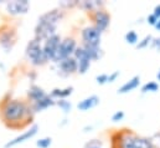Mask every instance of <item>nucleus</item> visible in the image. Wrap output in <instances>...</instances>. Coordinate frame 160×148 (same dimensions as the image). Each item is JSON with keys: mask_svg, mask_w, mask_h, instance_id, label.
<instances>
[{"mask_svg": "<svg viewBox=\"0 0 160 148\" xmlns=\"http://www.w3.org/2000/svg\"><path fill=\"white\" fill-rule=\"evenodd\" d=\"M35 112L28 101L11 98V92H8L0 102V118L9 128H21L32 123Z\"/></svg>", "mask_w": 160, "mask_h": 148, "instance_id": "1", "label": "nucleus"}, {"mask_svg": "<svg viewBox=\"0 0 160 148\" xmlns=\"http://www.w3.org/2000/svg\"><path fill=\"white\" fill-rule=\"evenodd\" d=\"M25 56L28 57V60L31 62L32 66H43L48 62V60L46 59L42 51L41 41L36 40L35 37L28 42L26 49H25Z\"/></svg>", "mask_w": 160, "mask_h": 148, "instance_id": "2", "label": "nucleus"}, {"mask_svg": "<svg viewBox=\"0 0 160 148\" xmlns=\"http://www.w3.org/2000/svg\"><path fill=\"white\" fill-rule=\"evenodd\" d=\"M77 41L71 36H67L65 39H62L61 44L58 45L56 52H55V56L52 59V62L53 64H58L60 61L67 59V57H71L73 56L76 49H77Z\"/></svg>", "mask_w": 160, "mask_h": 148, "instance_id": "3", "label": "nucleus"}, {"mask_svg": "<svg viewBox=\"0 0 160 148\" xmlns=\"http://www.w3.org/2000/svg\"><path fill=\"white\" fill-rule=\"evenodd\" d=\"M89 18H91V20L93 23V26L98 31H101L102 34L108 30V28L111 25V20H112L111 14L104 8L103 9H98L96 11L91 13L89 14Z\"/></svg>", "mask_w": 160, "mask_h": 148, "instance_id": "4", "label": "nucleus"}, {"mask_svg": "<svg viewBox=\"0 0 160 148\" xmlns=\"http://www.w3.org/2000/svg\"><path fill=\"white\" fill-rule=\"evenodd\" d=\"M18 40V33L16 29L4 26L0 30V46L5 52H10L16 44Z\"/></svg>", "mask_w": 160, "mask_h": 148, "instance_id": "5", "label": "nucleus"}, {"mask_svg": "<svg viewBox=\"0 0 160 148\" xmlns=\"http://www.w3.org/2000/svg\"><path fill=\"white\" fill-rule=\"evenodd\" d=\"M81 40L83 45H89V46H101V40H102V33L98 31L93 25H88L82 29L81 31Z\"/></svg>", "mask_w": 160, "mask_h": 148, "instance_id": "6", "label": "nucleus"}, {"mask_svg": "<svg viewBox=\"0 0 160 148\" xmlns=\"http://www.w3.org/2000/svg\"><path fill=\"white\" fill-rule=\"evenodd\" d=\"M73 57L76 59L77 61V74L84 75L88 72V70L91 69V65H92V60L89 59V56L87 55L84 47L82 45H78L75 54H73Z\"/></svg>", "mask_w": 160, "mask_h": 148, "instance_id": "7", "label": "nucleus"}, {"mask_svg": "<svg viewBox=\"0 0 160 148\" xmlns=\"http://www.w3.org/2000/svg\"><path fill=\"white\" fill-rule=\"evenodd\" d=\"M5 9L9 15L18 16V15H25L30 9V1L29 0H12L8 1L5 4Z\"/></svg>", "mask_w": 160, "mask_h": 148, "instance_id": "8", "label": "nucleus"}, {"mask_svg": "<svg viewBox=\"0 0 160 148\" xmlns=\"http://www.w3.org/2000/svg\"><path fill=\"white\" fill-rule=\"evenodd\" d=\"M61 41H62V37L58 34H55L53 36L48 37L47 40L43 41L42 51H43V54H45V56L48 61H52V59L55 56V52H56L58 45L61 44Z\"/></svg>", "mask_w": 160, "mask_h": 148, "instance_id": "9", "label": "nucleus"}, {"mask_svg": "<svg viewBox=\"0 0 160 148\" xmlns=\"http://www.w3.org/2000/svg\"><path fill=\"white\" fill-rule=\"evenodd\" d=\"M56 30H57L56 25H51V24L38 21V24L35 26V39L42 42V41L47 40L48 37L53 36L55 34H57Z\"/></svg>", "mask_w": 160, "mask_h": 148, "instance_id": "10", "label": "nucleus"}, {"mask_svg": "<svg viewBox=\"0 0 160 148\" xmlns=\"http://www.w3.org/2000/svg\"><path fill=\"white\" fill-rule=\"evenodd\" d=\"M65 18V10L57 8V9H52L48 10L46 13H43L42 15L39 16L38 21L41 23H46V24H51V25H58V23Z\"/></svg>", "mask_w": 160, "mask_h": 148, "instance_id": "11", "label": "nucleus"}, {"mask_svg": "<svg viewBox=\"0 0 160 148\" xmlns=\"http://www.w3.org/2000/svg\"><path fill=\"white\" fill-rule=\"evenodd\" d=\"M57 65V70H58V74L63 77L66 76H70V75L77 74V61L73 56L71 57H67L62 61H60Z\"/></svg>", "mask_w": 160, "mask_h": 148, "instance_id": "12", "label": "nucleus"}, {"mask_svg": "<svg viewBox=\"0 0 160 148\" xmlns=\"http://www.w3.org/2000/svg\"><path fill=\"white\" fill-rule=\"evenodd\" d=\"M38 132H39V126H38V124H32L28 131H25L24 133L19 135V136L15 137V138H12L11 141L6 142L4 148H11V147H14V146H16V145H19V143H22V142H25V141L32 138Z\"/></svg>", "mask_w": 160, "mask_h": 148, "instance_id": "13", "label": "nucleus"}, {"mask_svg": "<svg viewBox=\"0 0 160 148\" xmlns=\"http://www.w3.org/2000/svg\"><path fill=\"white\" fill-rule=\"evenodd\" d=\"M120 140L118 143V148H135V138L138 135H135L129 128L120 130Z\"/></svg>", "mask_w": 160, "mask_h": 148, "instance_id": "14", "label": "nucleus"}, {"mask_svg": "<svg viewBox=\"0 0 160 148\" xmlns=\"http://www.w3.org/2000/svg\"><path fill=\"white\" fill-rule=\"evenodd\" d=\"M99 102H101V98H99L97 95H91V96H88V97L83 98L82 101L78 102L77 108H78L81 112L89 111V110H92V108L97 107V106L99 105Z\"/></svg>", "mask_w": 160, "mask_h": 148, "instance_id": "15", "label": "nucleus"}, {"mask_svg": "<svg viewBox=\"0 0 160 148\" xmlns=\"http://www.w3.org/2000/svg\"><path fill=\"white\" fill-rule=\"evenodd\" d=\"M30 105H31V107H32V110H34L35 113H39V112L45 111L48 107L55 106L56 105V100H53L50 95H46L43 98H41L39 101H36V102H32Z\"/></svg>", "mask_w": 160, "mask_h": 148, "instance_id": "16", "label": "nucleus"}, {"mask_svg": "<svg viewBox=\"0 0 160 148\" xmlns=\"http://www.w3.org/2000/svg\"><path fill=\"white\" fill-rule=\"evenodd\" d=\"M106 5L104 1L102 0H83V1H78V8L87 11V13H93L98 9H103Z\"/></svg>", "mask_w": 160, "mask_h": 148, "instance_id": "17", "label": "nucleus"}, {"mask_svg": "<svg viewBox=\"0 0 160 148\" xmlns=\"http://www.w3.org/2000/svg\"><path fill=\"white\" fill-rule=\"evenodd\" d=\"M139 85H140V76H139V75H135V76H133L130 80H128L125 83H123V85L120 86L119 88H118V91H117V93H118V95L129 93V92L134 91L135 88H138Z\"/></svg>", "mask_w": 160, "mask_h": 148, "instance_id": "18", "label": "nucleus"}, {"mask_svg": "<svg viewBox=\"0 0 160 148\" xmlns=\"http://www.w3.org/2000/svg\"><path fill=\"white\" fill-rule=\"evenodd\" d=\"M47 93L45 92V90L38 86V85H31L30 88L28 90V98H29V103H32V102H36L41 98H43Z\"/></svg>", "mask_w": 160, "mask_h": 148, "instance_id": "19", "label": "nucleus"}, {"mask_svg": "<svg viewBox=\"0 0 160 148\" xmlns=\"http://www.w3.org/2000/svg\"><path fill=\"white\" fill-rule=\"evenodd\" d=\"M72 93H73V87L72 86H68V87H65V88H53L50 92V96L53 100L57 101V100H66Z\"/></svg>", "mask_w": 160, "mask_h": 148, "instance_id": "20", "label": "nucleus"}, {"mask_svg": "<svg viewBox=\"0 0 160 148\" xmlns=\"http://www.w3.org/2000/svg\"><path fill=\"white\" fill-rule=\"evenodd\" d=\"M81 45L84 47L87 55L89 56V59L92 61H98L103 56V50L101 46H89V45H83V44H81Z\"/></svg>", "mask_w": 160, "mask_h": 148, "instance_id": "21", "label": "nucleus"}, {"mask_svg": "<svg viewBox=\"0 0 160 148\" xmlns=\"http://www.w3.org/2000/svg\"><path fill=\"white\" fill-rule=\"evenodd\" d=\"M153 145L154 143H153L152 138L142 137V136H137V138H135V148H150Z\"/></svg>", "mask_w": 160, "mask_h": 148, "instance_id": "22", "label": "nucleus"}, {"mask_svg": "<svg viewBox=\"0 0 160 148\" xmlns=\"http://www.w3.org/2000/svg\"><path fill=\"white\" fill-rule=\"evenodd\" d=\"M159 91V83L155 81H149L147 83H144L140 88L142 93H148V92H158Z\"/></svg>", "mask_w": 160, "mask_h": 148, "instance_id": "23", "label": "nucleus"}, {"mask_svg": "<svg viewBox=\"0 0 160 148\" xmlns=\"http://www.w3.org/2000/svg\"><path fill=\"white\" fill-rule=\"evenodd\" d=\"M124 40H125L127 44H129V45H135V46H137V44L139 42V36H138V34H137L135 30H129V31L124 35Z\"/></svg>", "mask_w": 160, "mask_h": 148, "instance_id": "24", "label": "nucleus"}, {"mask_svg": "<svg viewBox=\"0 0 160 148\" xmlns=\"http://www.w3.org/2000/svg\"><path fill=\"white\" fill-rule=\"evenodd\" d=\"M56 105L63 111V113H66V114L72 111V103H71L70 101H67V100H57V101H56Z\"/></svg>", "mask_w": 160, "mask_h": 148, "instance_id": "25", "label": "nucleus"}, {"mask_svg": "<svg viewBox=\"0 0 160 148\" xmlns=\"http://www.w3.org/2000/svg\"><path fill=\"white\" fill-rule=\"evenodd\" d=\"M153 35H147V36H144L138 44H137V49L138 50H143V49H147V47H149L150 46V44H152V41H153Z\"/></svg>", "mask_w": 160, "mask_h": 148, "instance_id": "26", "label": "nucleus"}, {"mask_svg": "<svg viewBox=\"0 0 160 148\" xmlns=\"http://www.w3.org/2000/svg\"><path fill=\"white\" fill-rule=\"evenodd\" d=\"M83 148H103V141L101 138H92L84 143Z\"/></svg>", "mask_w": 160, "mask_h": 148, "instance_id": "27", "label": "nucleus"}, {"mask_svg": "<svg viewBox=\"0 0 160 148\" xmlns=\"http://www.w3.org/2000/svg\"><path fill=\"white\" fill-rule=\"evenodd\" d=\"M78 1L80 0H71V1H61L58 4V8L62 10H67V9H73L76 6H78Z\"/></svg>", "mask_w": 160, "mask_h": 148, "instance_id": "28", "label": "nucleus"}, {"mask_svg": "<svg viewBox=\"0 0 160 148\" xmlns=\"http://www.w3.org/2000/svg\"><path fill=\"white\" fill-rule=\"evenodd\" d=\"M51 145H52V138L51 137H43V138H40L36 142V146L39 148H48Z\"/></svg>", "mask_w": 160, "mask_h": 148, "instance_id": "29", "label": "nucleus"}, {"mask_svg": "<svg viewBox=\"0 0 160 148\" xmlns=\"http://www.w3.org/2000/svg\"><path fill=\"white\" fill-rule=\"evenodd\" d=\"M124 116H125L124 111H117L112 114V118H111V119H112L113 123H118V122H120V121H123Z\"/></svg>", "mask_w": 160, "mask_h": 148, "instance_id": "30", "label": "nucleus"}, {"mask_svg": "<svg viewBox=\"0 0 160 148\" xmlns=\"http://www.w3.org/2000/svg\"><path fill=\"white\" fill-rule=\"evenodd\" d=\"M96 82L98 85H106L108 83V75L107 74H101L96 77Z\"/></svg>", "mask_w": 160, "mask_h": 148, "instance_id": "31", "label": "nucleus"}, {"mask_svg": "<svg viewBox=\"0 0 160 148\" xmlns=\"http://www.w3.org/2000/svg\"><path fill=\"white\" fill-rule=\"evenodd\" d=\"M149 47H150V49H154V50H157L158 52H160V37H154Z\"/></svg>", "mask_w": 160, "mask_h": 148, "instance_id": "32", "label": "nucleus"}, {"mask_svg": "<svg viewBox=\"0 0 160 148\" xmlns=\"http://www.w3.org/2000/svg\"><path fill=\"white\" fill-rule=\"evenodd\" d=\"M157 21H158V18L152 13V14H149L148 16H147V23L150 25V26H154L155 24H157Z\"/></svg>", "mask_w": 160, "mask_h": 148, "instance_id": "33", "label": "nucleus"}, {"mask_svg": "<svg viewBox=\"0 0 160 148\" xmlns=\"http://www.w3.org/2000/svg\"><path fill=\"white\" fill-rule=\"evenodd\" d=\"M119 75H120V71H118V70H117V71H113L112 74L108 75V82H109V83L114 82V81L119 77Z\"/></svg>", "mask_w": 160, "mask_h": 148, "instance_id": "34", "label": "nucleus"}, {"mask_svg": "<svg viewBox=\"0 0 160 148\" xmlns=\"http://www.w3.org/2000/svg\"><path fill=\"white\" fill-rule=\"evenodd\" d=\"M153 14H154L158 19H160V4L155 5V8H154V10H153Z\"/></svg>", "mask_w": 160, "mask_h": 148, "instance_id": "35", "label": "nucleus"}, {"mask_svg": "<svg viewBox=\"0 0 160 148\" xmlns=\"http://www.w3.org/2000/svg\"><path fill=\"white\" fill-rule=\"evenodd\" d=\"M36 76H38V74H36L35 71H30V74H29V78H30V81H35Z\"/></svg>", "mask_w": 160, "mask_h": 148, "instance_id": "36", "label": "nucleus"}, {"mask_svg": "<svg viewBox=\"0 0 160 148\" xmlns=\"http://www.w3.org/2000/svg\"><path fill=\"white\" fill-rule=\"evenodd\" d=\"M154 28L157 29V31H159L160 33V19H158V21H157V24L154 25Z\"/></svg>", "mask_w": 160, "mask_h": 148, "instance_id": "37", "label": "nucleus"}, {"mask_svg": "<svg viewBox=\"0 0 160 148\" xmlns=\"http://www.w3.org/2000/svg\"><path fill=\"white\" fill-rule=\"evenodd\" d=\"M92 128H93V126H86V127H83V132H89Z\"/></svg>", "mask_w": 160, "mask_h": 148, "instance_id": "38", "label": "nucleus"}, {"mask_svg": "<svg viewBox=\"0 0 160 148\" xmlns=\"http://www.w3.org/2000/svg\"><path fill=\"white\" fill-rule=\"evenodd\" d=\"M157 80L160 82V69L158 70V72H157Z\"/></svg>", "mask_w": 160, "mask_h": 148, "instance_id": "39", "label": "nucleus"}, {"mask_svg": "<svg viewBox=\"0 0 160 148\" xmlns=\"http://www.w3.org/2000/svg\"><path fill=\"white\" fill-rule=\"evenodd\" d=\"M157 136H159V137H160V132H159V133H157Z\"/></svg>", "mask_w": 160, "mask_h": 148, "instance_id": "40", "label": "nucleus"}, {"mask_svg": "<svg viewBox=\"0 0 160 148\" xmlns=\"http://www.w3.org/2000/svg\"><path fill=\"white\" fill-rule=\"evenodd\" d=\"M0 4H1V0H0Z\"/></svg>", "mask_w": 160, "mask_h": 148, "instance_id": "41", "label": "nucleus"}]
</instances>
